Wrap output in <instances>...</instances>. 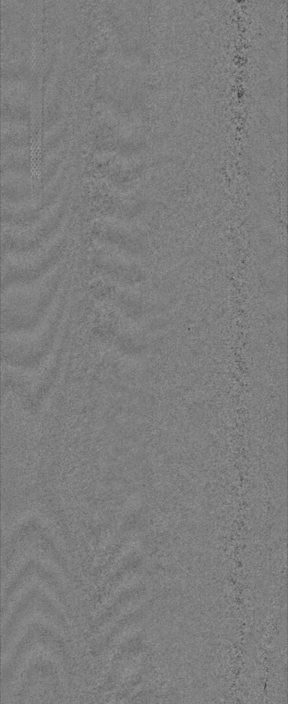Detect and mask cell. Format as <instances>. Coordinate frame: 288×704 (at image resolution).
Returning a JSON list of instances; mask_svg holds the SVG:
<instances>
[{"instance_id": "1", "label": "cell", "mask_w": 288, "mask_h": 704, "mask_svg": "<svg viewBox=\"0 0 288 704\" xmlns=\"http://www.w3.org/2000/svg\"><path fill=\"white\" fill-rule=\"evenodd\" d=\"M64 212L61 200L26 221L3 223V254H22L36 249L57 234Z\"/></svg>"}, {"instance_id": "2", "label": "cell", "mask_w": 288, "mask_h": 704, "mask_svg": "<svg viewBox=\"0 0 288 704\" xmlns=\"http://www.w3.org/2000/svg\"><path fill=\"white\" fill-rule=\"evenodd\" d=\"M62 239L55 234L47 243L30 252L22 254H3V280L11 284L27 283L47 274L56 263L60 252Z\"/></svg>"}]
</instances>
